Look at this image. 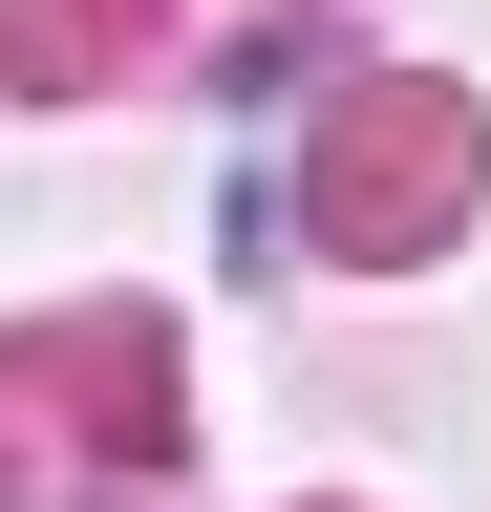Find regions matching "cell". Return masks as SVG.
Returning a JSON list of instances; mask_svg holds the SVG:
<instances>
[]
</instances>
